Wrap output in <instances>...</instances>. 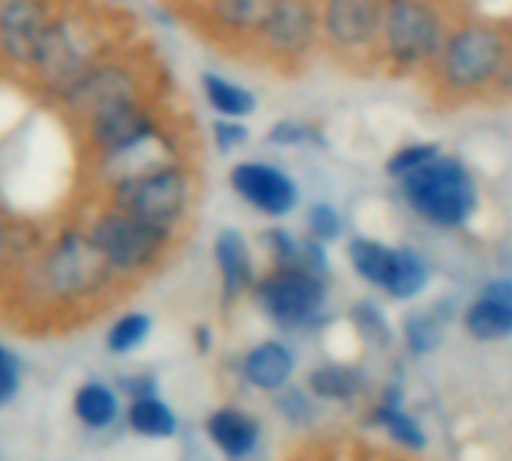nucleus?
<instances>
[{
	"instance_id": "nucleus-19",
	"label": "nucleus",
	"mask_w": 512,
	"mask_h": 461,
	"mask_svg": "<svg viewBox=\"0 0 512 461\" xmlns=\"http://www.w3.org/2000/svg\"><path fill=\"white\" fill-rule=\"evenodd\" d=\"M240 375L246 384H252L261 393H282L294 375V354L288 345L267 339V342L249 348V354L243 357Z\"/></svg>"
},
{
	"instance_id": "nucleus-16",
	"label": "nucleus",
	"mask_w": 512,
	"mask_h": 461,
	"mask_svg": "<svg viewBox=\"0 0 512 461\" xmlns=\"http://www.w3.org/2000/svg\"><path fill=\"white\" fill-rule=\"evenodd\" d=\"M465 330L480 342L512 336V279H492L465 312Z\"/></svg>"
},
{
	"instance_id": "nucleus-32",
	"label": "nucleus",
	"mask_w": 512,
	"mask_h": 461,
	"mask_svg": "<svg viewBox=\"0 0 512 461\" xmlns=\"http://www.w3.org/2000/svg\"><path fill=\"white\" fill-rule=\"evenodd\" d=\"M264 246L273 258V267H291L300 261V240L282 225H273L264 231Z\"/></svg>"
},
{
	"instance_id": "nucleus-17",
	"label": "nucleus",
	"mask_w": 512,
	"mask_h": 461,
	"mask_svg": "<svg viewBox=\"0 0 512 461\" xmlns=\"http://www.w3.org/2000/svg\"><path fill=\"white\" fill-rule=\"evenodd\" d=\"M204 432H207L210 444L231 461L249 459L255 453L258 441H261V423L252 414H246L240 408H231V405L216 408L207 417Z\"/></svg>"
},
{
	"instance_id": "nucleus-13",
	"label": "nucleus",
	"mask_w": 512,
	"mask_h": 461,
	"mask_svg": "<svg viewBox=\"0 0 512 461\" xmlns=\"http://www.w3.org/2000/svg\"><path fill=\"white\" fill-rule=\"evenodd\" d=\"M228 183L240 201H246L252 210H258L261 216H270V219L291 216L300 201V189H297L294 177L270 162H258V159L237 162L228 171Z\"/></svg>"
},
{
	"instance_id": "nucleus-35",
	"label": "nucleus",
	"mask_w": 512,
	"mask_h": 461,
	"mask_svg": "<svg viewBox=\"0 0 512 461\" xmlns=\"http://www.w3.org/2000/svg\"><path fill=\"white\" fill-rule=\"evenodd\" d=\"M354 321H357V327L372 339V342H390V327H387V318H384V312L378 309V306H372V303H360V306H354Z\"/></svg>"
},
{
	"instance_id": "nucleus-37",
	"label": "nucleus",
	"mask_w": 512,
	"mask_h": 461,
	"mask_svg": "<svg viewBox=\"0 0 512 461\" xmlns=\"http://www.w3.org/2000/svg\"><path fill=\"white\" fill-rule=\"evenodd\" d=\"M117 393L123 396V402H129V399H138V396H150V393H159V381H156V375H150V372H135V375H123L117 384Z\"/></svg>"
},
{
	"instance_id": "nucleus-6",
	"label": "nucleus",
	"mask_w": 512,
	"mask_h": 461,
	"mask_svg": "<svg viewBox=\"0 0 512 461\" xmlns=\"http://www.w3.org/2000/svg\"><path fill=\"white\" fill-rule=\"evenodd\" d=\"M153 96H159V66L138 48V42H129L78 75L51 105L78 129L108 108Z\"/></svg>"
},
{
	"instance_id": "nucleus-26",
	"label": "nucleus",
	"mask_w": 512,
	"mask_h": 461,
	"mask_svg": "<svg viewBox=\"0 0 512 461\" xmlns=\"http://www.w3.org/2000/svg\"><path fill=\"white\" fill-rule=\"evenodd\" d=\"M402 327H405V342L414 354H432L444 342V330H447V315L441 312V300L438 306L429 309H411Z\"/></svg>"
},
{
	"instance_id": "nucleus-21",
	"label": "nucleus",
	"mask_w": 512,
	"mask_h": 461,
	"mask_svg": "<svg viewBox=\"0 0 512 461\" xmlns=\"http://www.w3.org/2000/svg\"><path fill=\"white\" fill-rule=\"evenodd\" d=\"M201 96L216 117L246 120L258 111V96L246 84H240L222 72H204L201 75Z\"/></svg>"
},
{
	"instance_id": "nucleus-7",
	"label": "nucleus",
	"mask_w": 512,
	"mask_h": 461,
	"mask_svg": "<svg viewBox=\"0 0 512 461\" xmlns=\"http://www.w3.org/2000/svg\"><path fill=\"white\" fill-rule=\"evenodd\" d=\"M195 195L198 177L192 162L186 159H174L132 177H120L96 189V201H105L111 207L168 228H180L189 219Z\"/></svg>"
},
{
	"instance_id": "nucleus-5",
	"label": "nucleus",
	"mask_w": 512,
	"mask_h": 461,
	"mask_svg": "<svg viewBox=\"0 0 512 461\" xmlns=\"http://www.w3.org/2000/svg\"><path fill=\"white\" fill-rule=\"evenodd\" d=\"M459 15L453 0H384L381 72L426 78Z\"/></svg>"
},
{
	"instance_id": "nucleus-38",
	"label": "nucleus",
	"mask_w": 512,
	"mask_h": 461,
	"mask_svg": "<svg viewBox=\"0 0 512 461\" xmlns=\"http://www.w3.org/2000/svg\"><path fill=\"white\" fill-rule=\"evenodd\" d=\"M279 411L285 414V420L288 423H306L309 417H312V408H309V399L300 393V390H288V393H282V399H279Z\"/></svg>"
},
{
	"instance_id": "nucleus-4",
	"label": "nucleus",
	"mask_w": 512,
	"mask_h": 461,
	"mask_svg": "<svg viewBox=\"0 0 512 461\" xmlns=\"http://www.w3.org/2000/svg\"><path fill=\"white\" fill-rule=\"evenodd\" d=\"M78 219L102 261L120 282L153 276L174 255L180 240V228L147 222L105 201L90 204Z\"/></svg>"
},
{
	"instance_id": "nucleus-41",
	"label": "nucleus",
	"mask_w": 512,
	"mask_h": 461,
	"mask_svg": "<svg viewBox=\"0 0 512 461\" xmlns=\"http://www.w3.org/2000/svg\"><path fill=\"white\" fill-rule=\"evenodd\" d=\"M114 3H120V0H114Z\"/></svg>"
},
{
	"instance_id": "nucleus-30",
	"label": "nucleus",
	"mask_w": 512,
	"mask_h": 461,
	"mask_svg": "<svg viewBox=\"0 0 512 461\" xmlns=\"http://www.w3.org/2000/svg\"><path fill=\"white\" fill-rule=\"evenodd\" d=\"M444 150H441V144H435V141H414V144H405V147H399V150H393L390 153V159H387V165H384V171L393 177V180H405L408 174H414V171H420L423 165H429L435 156H441Z\"/></svg>"
},
{
	"instance_id": "nucleus-8",
	"label": "nucleus",
	"mask_w": 512,
	"mask_h": 461,
	"mask_svg": "<svg viewBox=\"0 0 512 461\" xmlns=\"http://www.w3.org/2000/svg\"><path fill=\"white\" fill-rule=\"evenodd\" d=\"M399 183L408 207L429 225L465 228L480 210L477 180L459 156L441 153Z\"/></svg>"
},
{
	"instance_id": "nucleus-2",
	"label": "nucleus",
	"mask_w": 512,
	"mask_h": 461,
	"mask_svg": "<svg viewBox=\"0 0 512 461\" xmlns=\"http://www.w3.org/2000/svg\"><path fill=\"white\" fill-rule=\"evenodd\" d=\"M135 42L123 12L96 0H63L39 36L24 84L48 105L93 63Z\"/></svg>"
},
{
	"instance_id": "nucleus-10",
	"label": "nucleus",
	"mask_w": 512,
	"mask_h": 461,
	"mask_svg": "<svg viewBox=\"0 0 512 461\" xmlns=\"http://www.w3.org/2000/svg\"><path fill=\"white\" fill-rule=\"evenodd\" d=\"M384 0H321V51L339 69L369 75L381 69Z\"/></svg>"
},
{
	"instance_id": "nucleus-24",
	"label": "nucleus",
	"mask_w": 512,
	"mask_h": 461,
	"mask_svg": "<svg viewBox=\"0 0 512 461\" xmlns=\"http://www.w3.org/2000/svg\"><path fill=\"white\" fill-rule=\"evenodd\" d=\"M153 336V318L141 309H129L123 315H117L108 330H105V348L114 357H129L138 348L147 345V339Z\"/></svg>"
},
{
	"instance_id": "nucleus-28",
	"label": "nucleus",
	"mask_w": 512,
	"mask_h": 461,
	"mask_svg": "<svg viewBox=\"0 0 512 461\" xmlns=\"http://www.w3.org/2000/svg\"><path fill=\"white\" fill-rule=\"evenodd\" d=\"M36 240L39 237L24 231L6 210H0V279H6V282L12 279L21 258L33 249Z\"/></svg>"
},
{
	"instance_id": "nucleus-23",
	"label": "nucleus",
	"mask_w": 512,
	"mask_h": 461,
	"mask_svg": "<svg viewBox=\"0 0 512 461\" xmlns=\"http://www.w3.org/2000/svg\"><path fill=\"white\" fill-rule=\"evenodd\" d=\"M375 423L399 444V447H405V450H414V453H420V450H426V444H429V438H426V432H423V426L402 408V402H399V390H387V396H384V402L378 405V411H375Z\"/></svg>"
},
{
	"instance_id": "nucleus-9",
	"label": "nucleus",
	"mask_w": 512,
	"mask_h": 461,
	"mask_svg": "<svg viewBox=\"0 0 512 461\" xmlns=\"http://www.w3.org/2000/svg\"><path fill=\"white\" fill-rule=\"evenodd\" d=\"M318 51L321 0H273L246 54L276 72L297 75Z\"/></svg>"
},
{
	"instance_id": "nucleus-34",
	"label": "nucleus",
	"mask_w": 512,
	"mask_h": 461,
	"mask_svg": "<svg viewBox=\"0 0 512 461\" xmlns=\"http://www.w3.org/2000/svg\"><path fill=\"white\" fill-rule=\"evenodd\" d=\"M21 390V360L18 354L0 342V408H6Z\"/></svg>"
},
{
	"instance_id": "nucleus-25",
	"label": "nucleus",
	"mask_w": 512,
	"mask_h": 461,
	"mask_svg": "<svg viewBox=\"0 0 512 461\" xmlns=\"http://www.w3.org/2000/svg\"><path fill=\"white\" fill-rule=\"evenodd\" d=\"M429 279H432V273H429L426 258L417 249L402 246V249H396V267H393V276L384 291L396 300H414L429 288Z\"/></svg>"
},
{
	"instance_id": "nucleus-3",
	"label": "nucleus",
	"mask_w": 512,
	"mask_h": 461,
	"mask_svg": "<svg viewBox=\"0 0 512 461\" xmlns=\"http://www.w3.org/2000/svg\"><path fill=\"white\" fill-rule=\"evenodd\" d=\"M510 48L512 21L462 12L423 84L447 108L510 96Z\"/></svg>"
},
{
	"instance_id": "nucleus-1",
	"label": "nucleus",
	"mask_w": 512,
	"mask_h": 461,
	"mask_svg": "<svg viewBox=\"0 0 512 461\" xmlns=\"http://www.w3.org/2000/svg\"><path fill=\"white\" fill-rule=\"evenodd\" d=\"M9 285L18 294V303L30 312L66 318L105 303L120 288V279L102 261L75 216L33 243Z\"/></svg>"
},
{
	"instance_id": "nucleus-33",
	"label": "nucleus",
	"mask_w": 512,
	"mask_h": 461,
	"mask_svg": "<svg viewBox=\"0 0 512 461\" xmlns=\"http://www.w3.org/2000/svg\"><path fill=\"white\" fill-rule=\"evenodd\" d=\"M210 135H213V144L222 156L228 153H237L240 147L249 144V126L246 120H228V117H216L213 126H210Z\"/></svg>"
},
{
	"instance_id": "nucleus-14",
	"label": "nucleus",
	"mask_w": 512,
	"mask_h": 461,
	"mask_svg": "<svg viewBox=\"0 0 512 461\" xmlns=\"http://www.w3.org/2000/svg\"><path fill=\"white\" fill-rule=\"evenodd\" d=\"M270 3L273 0H198L195 18L210 39L249 51L270 12Z\"/></svg>"
},
{
	"instance_id": "nucleus-11",
	"label": "nucleus",
	"mask_w": 512,
	"mask_h": 461,
	"mask_svg": "<svg viewBox=\"0 0 512 461\" xmlns=\"http://www.w3.org/2000/svg\"><path fill=\"white\" fill-rule=\"evenodd\" d=\"M252 297L258 309L279 327H306L318 321L327 303V279L309 273L300 264L273 267L270 273L258 276Z\"/></svg>"
},
{
	"instance_id": "nucleus-20",
	"label": "nucleus",
	"mask_w": 512,
	"mask_h": 461,
	"mask_svg": "<svg viewBox=\"0 0 512 461\" xmlns=\"http://www.w3.org/2000/svg\"><path fill=\"white\" fill-rule=\"evenodd\" d=\"M123 423L132 435L147 441H171L180 432L177 411L162 399V393L129 399L123 408Z\"/></svg>"
},
{
	"instance_id": "nucleus-39",
	"label": "nucleus",
	"mask_w": 512,
	"mask_h": 461,
	"mask_svg": "<svg viewBox=\"0 0 512 461\" xmlns=\"http://www.w3.org/2000/svg\"><path fill=\"white\" fill-rule=\"evenodd\" d=\"M213 342H216V336H213V330L207 324H198L192 330V345H195L198 354H210L213 351Z\"/></svg>"
},
{
	"instance_id": "nucleus-27",
	"label": "nucleus",
	"mask_w": 512,
	"mask_h": 461,
	"mask_svg": "<svg viewBox=\"0 0 512 461\" xmlns=\"http://www.w3.org/2000/svg\"><path fill=\"white\" fill-rule=\"evenodd\" d=\"M309 390L312 396L327 402H348L363 390V375L354 366H342V363L321 366L309 375Z\"/></svg>"
},
{
	"instance_id": "nucleus-18",
	"label": "nucleus",
	"mask_w": 512,
	"mask_h": 461,
	"mask_svg": "<svg viewBox=\"0 0 512 461\" xmlns=\"http://www.w3.org/2000/svg\"><path fill=\"white\" fill-rule=\"evenodd\" d=\"M123 396L117 393L114 384H105L99 378H90L75 387L72 393V417L87 429V432H108L123 420Z\"/></svg>"
},
{
	"instance_id": "nucleus-22",
	"label": "nucleus",
	"mask_w": 512,
	"mask_h": 461,
	"mask_svg": "<svg viewBox=\"0 0 512 461\" xmlns=\"http://www.w3.org/2000/svg\"><path fill=\"white\" fill-rule=\"evenodd\" d=\"M348 261L363 282L375 288H387L393 267H396V249L372 237H354L348 243Z\"/></svg>"
},
{
	"instance_id": "nucleus-31",
	"label": "nucleus",
	"mask_w": 512,
	"mask_h": 461,
	"mask_svg": "<svg viewBox=\"0 0 512 461\" xmlns=\"http://www.w3.org/2000/svg\"><path fill=\"white\" fill-rule=\"evenodd\" d=\"M306 231H309L312 240H318L324 246L339 240L342 237V216H339V210L333 204H327V201L312 204L309 213H306Z\"/></svg>"
},
{
	"instance_id": "nucleus-29",
	"label": "nucleus",
	"mask_w": 512,
	"mask_h": 461,
	"mask_svg": "<svg viewBox=\"0 0 512 461\" xmlns=\"http://www.w3.org/2000/svg\"><path fill=\"white\" fill-rule=\"evenodd\" d=\"M264 141L270 147H321L324 144V132L321 126L309 123V120H294V117H285V120H276Z\"/></svg>"
},
{
	"instance_id": "nucleus-36",
	"label": "nucleus",
	"mask_w": 512,
	"mask_h": 461,
	"mask_svg": "<svg viewBox=\"0 0 512 461\" xmlns=\"http://www.w3.org/2000/svg\"><path fill=\"white\" fill-rule=\"evenodd\" d=\"M297 264H300V267H306L309 273H315V276L327 279V273H330L327 246H324V243H318V240H312V237L300 240V261H297Z\"/></svg>"
},
{
	"instance_id": "nucleus-12",
	"label": "nucleus",
	"mask_w": 512,
	"mask_h": 461,
	"mask_svg": "<svg viewBox=\"0 0 512 461\" xmlns=\"http://www.w3.org/2000/svg\"><path fill=\"white\" fill-rule=\"evenodd\" d=\"M63 0H0V66L27 75L42 30Z\"/></svg>"
},
{
	"instance_id": "nucleus-15",
	"label": "nucleus",
	"mask_w": 512,
	"mask_h": 461,
	"mask_svg": "<svg viewBox=\"0 0 512 461\" xmlns=\"http://www.w3.org/2000/svg\"><path fill=\"white\" fill-rule=\"evenodd\" d=\"M213 261L219 270V288H222V303L231 306L240 297L252 294L258 273H255V258L249 249V240L237 228H222L213 240Z\"/></svg>"
},
{
	"instance_id": "nucleus-40",
	"label": "nucleus",
	"mask_w": 512,
	"mask_h": 461,
	"mask_svg": "<svg viewBox=\"0 0 512 461\" xmlns=\"http://www.w3.org/2000/svg\"><path fill=\"white\" fill-rule=\"evenodd\" d=\"M510 90H512V48H510Z\"/></svg>"
}]
</instances>
